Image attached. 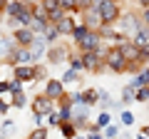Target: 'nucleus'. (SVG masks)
<instances>
[{
    "instance_id": "nucleus-1",
    "label": "nucleus",
    "mask_w": 149,
    "mask_h": 139,
    "mask_svg": "<svg viewBox=\"0 0 149 139\" xmlns=\"http://www.w3.org/2000/svg\"><path fill=\"white\" fill-rule=\"evenodd\" d=\"M100 17L104 22H112L117 17V5H114L112 0H100Z\"/></svg>"
},
{
    "instance_id": "nucleus-2",
    "label": "nucleus",
    "mask_w": 149,
    "mask_h": 139,
    "mask_svg": "<svg viewBox=\"0 0 149 139\" xmlns=\"http://www.w3.org/2000/svg\"><path fill=\"white\" fill-rule=\"evenodd\" d=\"M32 109H35V114H50V109H52V102H50V97H37L35 104H32Z\"/></svg>"
},
{
    "instance_id": "nucleus-3",
    "label": "nucleus",
    "mask_w": 149,
    "mask_h": 139,
    "mask_svg": "<svg viewBox=\"0 0 149 139\" xmlns=\"http://www.w3.org/2000/svg\"><path fill=\"white\" fill-rule=\"evenodd\" d=\"M107 57H109V65H112L114 70H122V67H124V62H122V60H124L122 50H109V55H107Z\"/></svg>"
},
{
    "instance_id": "nucleus-4",
    "label": "nucleus",
    "mask_w": 149,
    "mask_h": 139,
    "mask_svg": "<svg viewBox=\"0 0 149 139\" xmlns=\"http://www.w3.org/2000/svg\"><path fill=\"white\" fill-rule=\"evenodd\" d=\"M57 30L62 32V35H67V32L74 30V22L70 20V17H60V20H57Z\"/></svg>"
},
{
    "instance_id": "nucleus-5",
    "label": "nucleus",
    "mask_w": 149,
    "mask_h": 139,
    "mask_svg": "<svg viewBox=\"0 0 149 139\" xmlns=\"http://www.w3.org/2000/svg\"><path fill=\"white\" fill-rule=\"evenodd\" d=\"M60 95H62V85H60L57 80H50L47 82V97L55 99V97H60Z\"/></svg>"
},
{
    "instance_id": "nucleus-6",
    "label": "nucleus",
    "mask_w": 149,
    "mask_h": 139,
    "mask_svg": "<svg viewBox=\"0 0 149 139\" xmlns=\"http://www.w3.org/2000/svg\"><path fill=\"white\" fill-rule=\"evenodd\" d=\"M97 42H100V40H97V35H92V32H90V35H85V38L80 40V45H82L85 50H95Z\"/></svg>"
},
{
    "instance_id": "nucleus-7",
    "label": "nucleus",
    "mask_w": 149,
    "mask_h": 139,
    "mask_svg": "<svg viewBox=\"0 0 149 139\" xmlns=\"http://www.w3.org/2000/svg\"><path fill=\"white\" fill-rule=\"evenodd\" d=\"M15 40H20V45H30L35 38H32L30 30H17V32H15Z\"/></svg>"
},
{
    "instance_id": "nucleus-8",
    "label": "nucleus",
    "mask_w": 149,
    "mask_h": 139,
    "mask_svg": "<svg viewBox=\"0 0 149 139\" xmlns=\"http://www.w3.org/2000/svg\"><path fill=\"white\" fill-rule=\"evenodd\" d=\"M134 45H137L139 50H149V35H147V32H137V40H134Z\"/></svg>"
},
{
    "instance_id": "nucleus-9",
    "label": "nucleus",
    "mask_w": 149,
    "mask_h": 139,
    "mask_svg": "<svg viewBox=\"0 0 149 139\" xmlns=\"http://www.w3.org/2000/svg\"><path fill=\"white\" fill-rule=\"evenodd\" d=\"M32 75H35V72H32L30 67H17L15 70V77H17V80H32Z\"/></svg>"
},
{
    "instance_id": "nucleus-10",
    "label": "nucleus",
    "mask_w": 149,
    "mask_h": 139,
    "mask_svg": "<svg viewBox=\"0 0 149 139\" xmlns=\"http://www.w3.org/2000/svg\"><path fill=\"white\" fill-rule=\"evenodd\" d=\"M119 50H122L124 57H137V55H139V47H137V45H134V47H129V45H122Z\"/></svg>"
},
{
    "instance_id": "nucleus-11",
    "label": "nucleus",
    "mask_w": 149,
    "mask_h": 139,
    "mask_svg": "<svg viewBox=\"0 0 149 139\" xmlns=\"http://www.w3.org/2000/svg\"><path fill=\"white\" fill-rule=\"evenodd\" d=\"M97 65H100V62H97V55H95V52H87V55H85V67H92V70H95Z\"/></svg>"
},
{
    "instance_id": "nucleus-12",
    "label": "nucleus",
    "mask_w": 149,
    "mask_h": 139,
    "mask_svg": "<svg viewBox=\"0 0 149 139\" xmlns=\"http://www.w3.org/2000/svg\"><path fill=\"white\" fill-rule=\"evenodd\" d=\"M8 13H10V15H20V13H22V5H20V3H10V5H8Z\"/></svg>"
},
{
    "instance_id": "nucleus-13",
    "label": "nucleus",
    "mask_w": 149,
    "mask_h": 139,
    "mask_svg": "<svg viewBox=\"0 0 149 139\" xmlns=\"http://www.w3.org/2000/svg\"><path fill=\"white\" fill-rule=\"evenodd\" d=\"M10 50H13V45L8 42V40L0 38V55H10Z\"/></svg>"
},
{
    "instance_id": "nucleus-14",
    "label": "nucleus",
    "mask_w": 149,
    "mask_h": 139,
    "mask_svg": "<svg viewBox=\"0 0 149 139\" xmlns=\"http://www.w3.org/2000/svg\"><path fill=\"white\" fill-rule=\"evenodd\" d=\"M119 27H122L124 32H127V30H132V27H134V20H132V17H124V20H122V25H119Z\"/></svg>"
},
{
    "instance_id": "nucleus-15",
    "label": "nucleus",
    "mask_w": 149,
    "mask_h": 139,
    "mask_svg": "<svg viewBox=\"0 0 149 139\" xmlns=\"http://www.w3.org/2000/svg\"><path fill=\"white\" fill-rule=\"evenodd\" d=\"M55 8H60V0H45V10H50V13H52Z\"/></svg>"
},
{
    "instance_id": "nucleus-16",
    "label": "nucleus",
    "mask_w": 149,
    "mask_h": 139,
    "mask_svg": "<svg viewBox=\"0 0 149 139\" xmlns=\"http://www.w3.org/2000/svg\"><path fill=\"white\" fill-rule=\"evenodd\" d=\"M137 99H139V102H147V99H149V90H147V87H144V90H139Z\"/></svg>"
},
{
    "instance_id": "nucleus-17",
    "label": "nucleus",
    "mask_w": 149,
    "mask_h": 139,
    "mask_svg": "<svg viewBox=\"0 0 149 139\" xmlns=\"http://www.w3.org/2000/svg\"><path fill=\"white\" fill-rule=\"evenodd\" d=\"M122 122H124V124H132V122H134V114H132V112H124V114H122Z\"/></svg>"
},
{
    "instance_id": "nucleus-18",
    "label": "nucleus",
    "mask_w": 149,
    "mask_h": 139,
    "mask_svg": "<svg viewBox=\"0 0 149 139\" xmlns=\"http://www.w3.org/2000/svg\"><path fill=\"white\" fill-rule=\"evenodd\" d=\"M72 32H74V38H77V40H82V38L87 35V30H85V27H77V30H72Z\"/></svg>"
},
{
    "instance_id": "nucleus-19",
    "label": "nucleus",
    "mask_w": 149,
    "mask_h": 139,
    "mask_svg": "<svg viewBox=\"0 0 149 139\" xmlns=\"http://www.w3.org/2000/svg\"><path fill=\"white\" fill-rule=\"evenodd\" d=\"M62 80H65V82H74V80H77V75H74L72 70H70V72H65V77H62Z\"/></svg>"
},
{
    "instance_id": "nucleus-20",
    "label": "nucleus",
    "mask_w": 149,
    "mask_h": 139,
    "mask_svg": "<svg viewBox=\"0 0 149 139\" xmlns=\"http://www.w3.org/2000/svg\"><path fill=\"white\" fill-rule=\"evenodd\" d=\"M97 124H100V127H107V124H109V114H102V117L97 119Z\"/></svg>"
},
{
    "instance_id": "nucleus-21",
    "label": "nucleus",
    "mask_w": 149,
    "mask_h": 139,
    "mask_svg": "<svg viewBox=\"0 0 149 139\" xmlns=\"http://www.w3.org/2000/svg\"><path fill=\"white\" fill-rule=\"evenodd\" d=\"M134 99V92H132V87H127L124 90V102H132Z\"/></svg>"
},
{
    "instance_id": "nucleus-22",
    "label": "nucleus",
    "mask_w": 149,
    "mask_h": 139,
    "mask_svg": "<svg viewBox=\"0 0 149 139\" xmlns=\"http://www.w3.org/2000/svg\"><path fill=\"white\" fill-rule=\"evenodd\" d=\"M15 104H17V107H25V97H22L20 92H17V95H15Z\"/></svg>"
},
{
    "instance_id": "nucleus-23",
    "label": "nucleus",
    "mask_w": 149,
    "mask_h": 139,
    "mask_svg": "<svg viewBox=\"0 0 149 139\" xmlns=\"http://www.w3.org/2000/svg\"><path fill=\"white\" fill-rule=\"evenodd\" d=\"M57 32H60V30H57V27H52V30H47V40H50V42H52V40H55V38H57Z\"/></svg>"
},
{
    "instance_id": "nucleus-24",
    "label": "nucleus",
    "mask_w": 149,
    "mask_h": 139,
    "mask_svg": "<svg viewBox=\"0 0 149 139\" xmlns=\"http://www.w3.org/2000/svg\"><path fill=\"white\" fill-rule=\"evenodd\" d=\"M74 0H60V8H72Z\"/></svg>"
},
{
    "instance_id": "nucleus-25",
    "label": "nucleus",
    "mask_w": 149,
    "mask_h": 139,
    "mask_svg": "<svg viewBox=\"0 0 149 139\" xmlns=\"http://www.w3.org/2000/svg\"><path fill=\"white\" fill-rule=\"evenodd\" d=\"M104 134H107V137H114V134H117V127H107Z\"/></svg>"
},
{
    "instance_id": "nucleus-26",
    "label": "nucleus",
    "mask_w": 149,
    "mask_h": 139,
    "mask_svg": "<svg viewBox=\"0 0 149 139\" xmlns=\"http://www.w3.org/2000/svg\"><path fill=\"white\" fill-rule=\"evenodd\" d=\"M62 134H70V137H72V134H74V129L70 127V124H65V127H62Z\"/></svg>"
},
{
    "instance_id": "nucleus-27",
    "label": "nucleus",
    "mask_w": 149,
    "mask_h": 139,
    "mask_svg": "<svg viewBox=\"0 0 149 139\" xmlns=\"http://www.w3.org/2000/svg\"><path fill=\"white\" fill-rule=\"evenodd\" d=\"M10 90H13V92H20V82H17V80L10 82Z\"/></svg>"
},
{
    "instance_id": "nucleus-28",
    "label": "nucleus",
    "mask_w": 149,
    "mask_h": 139,
    "mask_svg": "<svg viewBox=\"0 0 149 139\" xmlns=\"http://www.w3.org/2000/svg\"><path fill=\"white\" fill-rule=\"evenodd\" d=\"M5 90H10V82H0V92H5Z\"/></svg>"
},
{
    "instance_id": "nucleus-29",
    "label": "nucleus",
    "mask_w": 149,
    "mask_h": 139,
    "mask_svg": "<svg viewBox=\"0 0 149 139\" xmlns=\"http://www.w3.org/2000/svg\"><path fill=\"white\" fill-rule=\"evenodd\" d=\"M5 109H8V104H5V102H0V114L5 112Z\"/></svg>"
},
{
    "instance_id": "nucleus-30",
    "label": "nucleus",
    "mask_w": 149,
    "mask_h": 139,
    "mask_svg": "<svg viewBox=\"0 0 149 139\" xmlns=\"http://www.w3.org/2000/svg\"><path fill=\"white\" fill-rule=\"evenodd\" d=\"M142 137H149V127H144V129H142Z\"/></svg>"
},
{
    "instance_id": "nucleus-31",
    "label": "nucleus",
    "mask_w": 149,
    "mask_h": 139,
    "mask_svg": "<svg viewBox=\"0 0 149 139\" xmlns=\"http://www.w3.org/2000/svg\"><path fill=\"white\" fill-rule=\"evenodd\" d=\"M74 3H80V5H90V0H74Z\"/></svg>"
},
{
    "instance_id": "nucleus-32",
    "label": "nucleus",
    "mask_w": 149,
    "mask_h": 139,
    "mask_svg": "<svg viewBox=\"0 0 149 139\" xmlns=\"http://www.w3.org/2000/svg\"><path fill=\"white\" fill-rule=\"evenodd\" d=\"M144 20H147V22H149V8H147V13H144Z\"/></svg>"
},
{
    "instance_id": "nucleus-33",
    "label": "nucleus",
    "mask_w": 149,
    "mask_h": 139,
    "mask_svg": "<svg viewBox=\"0 0 149 139\" xmlns=\"http://www.w3.org/2000/svg\"><path fill=\"white\" fill-rule=\"evenodd\" d=\"M139 3H142V5H149V0H139Z\"/></svg>"
},
{
    "instance_id": "nucleus-34",
    "label": "nucleus",
    "mask_w": 149,
    "mask_h": 139,
    "mask_svg": "<svg viewBox=\"0 0 149 139\" xmlns=\"http://www.w3.org/2000/svg\"><path fill=\"white\" fill-rule=\"evenodd\" d=\"M3 5H5V0H0V8H3Z\"/></svg>"
},
{
    "instance_id": "nucleus-35",
    "label": "nucleus",
    "mask_w": 149,
    "mask_h": 139,
    "mask_svg": "<svg viewBox=\"0 0 149 139\" xmlns=\"http://www.w3.org/2000/svg\"><path fill=\"white\" fill-rule=\"evenodd\" d=\"M147 75H149V72H147Z\"/></svg>"
}]
</instances>
